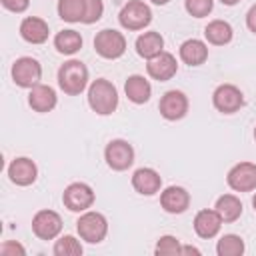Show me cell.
I'll list each match as a JSON object with an SVG mask.
<instances>
[{"mask_svg":"<svg viewBox=\"0 0 256 256\" xmlns=\"http://www.w3.org/2000/svg\"><path fill=\"white\" fill-rule=\"evenodd\" d=\"M222 218L216 210H200L194 218V230L200 238H214L220 232Z\"/></svg>","mask_w":256,"mask_h":256,"instance_id":"d6986e66","label":"cell"},{"mask_svg":"<svg viewBox=\"0 0 256 256\" xmlns=\"http://www.w3.org/2000/svg\"><path fill=\"white\" fill-rule=\"evenodd\" d=\"M76 230L82 240H86L90 244H98L106 238L108 220L100 212H84L76 222Z\"/></svg>","mask_w":256,"mask_h":256,"instance_id":"3957f363","label":"cell"},{"mask_svg":"<svg viewBox=\"0 0 256 256\" xmlns=\"http://www.w3.org/2000/svg\"><path fill=\"white\" fill-rule=\"evenodd\" d=\"M124 92H126V96H128L130 102H134V104H144V102L150 100L152 86H150V82H148L144 76L132 74V76H128V80H126V84H124Z\"/></svg>","mask_w":256,"mask_h":256,"instance_id":"44dd1931","label":"cell"},{"mask_svg":"<svg viewBox=\"0 0 256 256\" xmlns=\"http://www.w3.org/2000/svg\"><path fill=\"white\" fill-rule=\"evenodd\" d=\"M102 12H104L102 0H84V16H82V22L84 24L98 22L102 18Z\"/></svg>","mask_w":256,"mask_h":256,"instance_id":"4dcf8cb0","label":"cell"},{"mask_svg":"<svg viewBox=\"0 0 256 256\" xmlns=\"http://www.w3.org/2000/svg\"><path fill=\"white\" fill-rule=\"evenodd\" d=\"M0 254L2 256H24L26 254V250H24V246L22 244H18V242H4L2 246H0Z\"/></svg>","mask_w":256,"mask_h":256,"instance_id":"1f68e13d","label":"cell"},{"mask_svg":"<svg viewBox=\"0 0 256 256\" xmlns=\"http://www.w3.org/2000/svg\"><path fill=\"white\" fill-rule=\"evenodd\" d=\"M54 254L56 256H80L82 254V244L74 236H62L54 244Z\"/></svg>","mask_w":256,"mask_h":256,"instance_id":"83f0119b","label":"cell"},{"mask_svg":"<svg viewBox=\"0 0 256 256\" xmlns=\"http://www.w3.org/2000/svg\"><path fill=\"white\" fill-rule=\"evenodd\" d=\"M132 186H134V190L138 194L152 196V194H156L160 190L162 178H160V174L154 168H138L132 174Z\"/></svg>","mask_w":256,"mask_h":256,"instance_id":"2e32d148","label":"cell"},{"mask_svg":"<svg viewBox=\"0 0 256 256\" xmlns=\"http://www.w3.org/2000/svg\"><path fill=\"white\" fill-rule=\"evenodd\" d=\"M222 222H236L242 216V202L234 196V194H224L216 200V208H214Z\"/></svg>","mask_w":256,"mask_h":256,"instance_id":"603a6c76","label":"cell"},{"mask_svg":"<svg viewBox=\"0 0 256 256\" xmlns=\"http://www.w3.org/2000/svg\"><path fill=\"white\" fill-rule=\"evenodd\" d=\"M88 104L90 108L100 114V116H108L116 110L118 106V92L116 86L112 82H108L106 78H98L90 84L88 88Z\"/></svg>","mask_w":256,"mask_h":256,"instance_id":"6da1fadb","label":"cell"},{"mask_svg":"<svg viewBox=\"0 0 256 256\" xmlns=\"http://www.w3.org/2000/svg\"><path fill=\"white\" fill-rule=\"evenodd\" d=\"M32 230L40 240H52L62 230V218L54 210H40L32 218Z\"/></svg>","mask_w":256,"mask_h":256,"instance_id":"8fae6325","label":"cell"},{"mask_svg":"<svg viewBox=\"0 0 256 256\" xmlns=\"http://www.w3.org/2000/svg\"><path fill=\"white\" fill-rule=\"evenodd\" d=\"M208 58V46L198 40V38H190L186 42L180 44V60L188 66H200L204 64Z\"/></svg>","mask_w":256,"mask_h":256,"instance_id":"ffe728a7","label":"cell"},{"mask_svg":"<svg viewBox=\"0 0 256 256\" xmlns=\"http://www.w3.org/2000/svg\"><path fill=\"white\" fill-rule=\"evenodd\" d=\"M214 108L222 114H234L244 106V94L234 84H220L212 94Z\"/></svg>","mask_w":256,"mask_h":256,"instance_id":"52a82bcc","label":"cell"},{"mask_svg":"<svg viewBox=\"0 0 256 256\" xmlns=\"http://www.w3.org/2000/svg\"><path fill=\"white\" fill-rule=\"evenodd\" d=\"M152 2H154V4H158V6H162V4H168L170 0H152Z\"/></svg>","mask_w":256,"mask_h":256,"instance_id":"d590c367","label":"cell"},{"mask_svg":"<svg viewBox=\"0 0 256 256\" xmlns=\"http://www.w3.org/2000/svg\"><path fill=\"white\" fill-rule=\"evenodd\" d=\"M118 20H120L122 28H126V30H142L150 24L152 12H150V6L144 4L142 0H130L122 6Z\"/></svg>","mask_w":256,"mask_h":256,"instance_id":"277c9868","label":"cell"},{"mask_svg":"<svg viewBox=\"0 0 256 256\" xmlns=\"http://www.w3.org/2000/svg\"><path fill=\"white\" fill-rule=\"evenodd\" d=\"M160 114L166 120H180L186 116L188 112V98L184 96V92L180 90H168L162 98H160Z\"/></svg>","mask_w":256,"mask_h":256,"instance_id":"7c38bea8","label":"cell"},{"mask_svg":"<svg viewBox=\"0 0 256 256\" xmlns=\"http://www.w3.org/2000/svg\"><path fill=\"white\" fill-rule=\"evenodd\" d=\"M48 34H50L48 24L42 18H38V16H28L20 24V36L26 42H30V44H42V42H46L48 40Z\"/></svg>","mask_w":256,"mask_h":256,"instance_id":"e0dca14e","label":"cell"},{"mask_svg":"<svg viewBox=\"0 0 256 256\" xmlns=\"http://www.w3.org/2000/svg\"><path fill=\"white\" fill-rule=\"evenodd\" d=\"M226 182L236 192H250L256 188V164L252 162H240L230 168Z\"/></svg>","mask_w":256,"mask_h":256,"instance_id":"30bf717a","label":"cell"},{"mask_svg":"<svg viewBox=\"0 0 256 256\" xmlns=\"http://www.w3.org/2000/svg\"><path fill=\"white\" fill-rule=\"evenodd\" d=\"M218 256H240L244 252V242L236 234H224L216 244Z\"/></svg>","mask_w":256,"mask_h":256,"instance_id":"4316f807","label":"cell"},{"mask_svg":"<svg viewBox=\"0 0 256 256\" xmlns=\"http://www.w3.org/2000/svg\"><path fill=\"white\" fill-rule=\"evenodd\" d=\"M54 46L60 54H74L82 48V36L76 30H62L54 38Z\"/></svg>","mask_w":256,"mask_h":256,"instance_id":"d4e9b609","label":"cell"},{"mask_svg":"<svg viewBox=\"0 0 256 256\" xmlns=\"http://www.w3.org/2000/svg\"><path fill=\"white\" fill-rule=\"evenodd\" d=\"M222 4H226V6H234V4H238L240 0H220Z\"/></svg>","mask_w":256,"mask_h":256,"instance_id":"e575fe53","label":"cell"},{"mask_svg":"<svg viewBox=\"0 0 256 256\" xmlns=\"http://www.w3.org/2000/svg\"><path fill=\"white\" fill-rule=\"evenodd\" d=\"M162 48H164V38L160 36V32H144L136 38V52L146 60L164 52Z\"/></svg>","mask_w":256,"mask_h":256,"instance_id":"7402d4cb","label":"cell"},{"mask_svg":"<svg viewBox=\"0 0 256 256\" xmlns=\"http://www.w3.org/2000/svg\"><path fill=\"white\" fill-rule=\"evenodd\" d=\"M58 84L70 96H76V94L84 92V88L88 84V68L80 60L64 62L58 70Z\"/></svg>","mask_w":256,"mask_h":256,"instance_id":"7a4b0ae2","label":"cell"},{"mask_svg":"<svg viewBox=\"0 0 256 256\" xmlns=\"http://www.w3.org/2000/svg\"><path fill=\"white\" fill-rule=\"evenodd\" d=\"M104 158H106V164L112 168V170H128L134 162V148L126 142V140H112L108 142L106 150H104Z\"/></svg>","mask_w":256,"mask_h":256,"instance_id":"9c48e42d","label":"cell"},{"mask_svg":"<svg viewBox=\"0 0 256 256\" xmlns=\"http://www.w3.org/2000/svg\"><path fill=\"white\" fill-rule=\"evenodd\" d=\"M58 16L64 22H82L84 0H58Z\"/></svg>","mask_w":256,"mask_h":256,"instance_id":"484cf974","label":"cell"},{"mask_svg":"<svg viewBox=\"0 0 256 256\" xmlns=\"http://www.w3.org/2000/svg\"><path fill=\"white\" fill-rule=\"evenodd\" d=\"M184 6H186V12L194 18H204L212 12V6H214V0H184Z\"/></svg>","mask_w":256,"mask_h":256,"instance_id":"f546056e","label":"cell"},{"mask_svg":"<svg viewBox=\"0 0 256 256\" xmlns=\"http://www.w3.org/2000/svg\"><path fill=\"white\" fill-rule=\"evenodd\" d=\"M254 140H256V128H254Z\"/></svg>","mask_w":256,"mask_h":256,"instance_id":"74e56055","label":"cell"},{"mask_svg":"<svg viewBox=\"0 0 256 256\" xmlns=\"http://www.w3.org/2000/svg\"><path fill=\"white\" fill-rule=\"evenodd\" d=\"M40 76H42V66L36 58L22 56L12 66V80L20 88H34L40 82Z\"/></svg>","mask_w":256,"mask_h":256,"instance_id":"8992f818","label":"cell"},{"mask_svg":"<svg viewBox=\"0 0 256 256\" xmlns=\"http://www.w3.org/2000/svg\"><path fill=\"white\" fill-rule=\"evenodd\" d=\"M160 204L168 214H182L190 206V194L182 186H168L160 194Z\"/></svg>","mask_w":256,"mask_h":256,"instance_id":"5bb4252c","label":"cell"},{"mask_svg":"<svg viewBox=\"0 0 256 256\" xmlns=\"http://www.w3.org/2000/svg\"><path fill=\"white\" fill-rule=\"evenodd\" d=\"M8 176L18 186H30L38 176V168L30 158H16L8 166Z\"/></svg>","mask_w":256,"mask_h":256,"instance_id":"9a60e30c","label":"cell"},{"mask_svg":"<svg viewBox=\"0 0 256 256\" xmlns=\"http://www.w3.org/2000/svg\"><path fill=\"white\" fill-rule=\"evenodd\" d=\"M204 36L210 44L214 46H224L232 40V26L224 20H212L206 28H204Z\"/></svg>","mask_w":256,"mask_h":256,"instance_id":"cb8c5ba5","label":"cell"},{"mask_svg":"<svg viewBox=\"0 0 256 256\" xmlns=\"http://www.w3.org/2000/svg\"><path fill=\"white\" fill-rule=\"evenodd\" d=\"M28 104L36 112H42V114L50 112L56 106V92H54V88H50L46 84H36L34 88H30Z\"/></svg>","mask_w":256,"mask_h":256,"instance_id":"ac0fdd59","label":"cell"},{"mask_svg":"<svg viewBox=\"0 0 256 256\" xmlns=\"http://www.w3.org/2000/svg\"><path fill=\"white\" fill-rule=\"evenodd\" d=\"M94 50L106 60H116L126 50V38L118 30H100L94 38Z\"/></svg>","mask_w":256,"mask_h":256,"instance_id":"5b68a950","label":"cell"},{"mask_svg":"<svg viewBox=\"0 0 256 256\" xmlns=\"http://www.w3.org/2000/svg\"><path fill=\"white\" fill-rule=\"evenodd\" d=\"M252 206H254V210H256V194H254V198H252Z\"/></svg>","mask_w":256,"mask_h":256,"instance_id":"8d00e7d4","label":"cell"},{"mask_svg":"<svg viewBox=\"0 0 256 256\" xmlns=\"http://www.w3.org/2000/svg\"><path fill=\"white\" fill-rule=\"evenodd\" d=\"M246 26H248L250 32L256 34V4H252L250 10L246 12Z\"/></svg>","mask_w":256,"mask_h":256,"instance_id":"836d02e7","label":"cell"},{"mask_svg":"<svg viewBox=\"0 0 256 256\" xmlns=\"http://www.w3.org/2000/svg\"><path fill=\"white\" fill-rule=\"evenodd\" d=\"M0 2L10 12H24L28 8V4H30V0H0Z\"/></svg>","mask_w":256,"mask_h":256,"instance_id":"d6a6232c","label":"cell"},{"mask_svg":"<svg viewBox=\"0 0 256 256\" xmlns=\"http://www.w3.org/2000/svg\"><path fill=\"white\" fill-rule=\"evenodd\" d=\"M62 202L72 212H84L94 204V190L84 182H72L62 194Z\"/></svg>","mask_w":256,"mask_h":256,"instance_id":"ba28073f","label":"cell"},{"mask_svg":"<svg viewBox=\"0 0 256 256\" xmlns=\"http://www.w3.org/2000/svg\"><path fill=\"white\" fill-rule=\"evenodd\" d=\"M146 70H148V74H150L154 80L166 82V80H170V78L176 74L178 64H176V58H174L170 52H160V54H156L154 58L148 60Z\"/></svg>","mask_w":256,"mask_h":256,"instance_id":"4fadbf2b","label":"cell"},{"mask_svg":"<svg viewBox=\"0 0 256 256\" xmlns=\"http://www.w3.org/2000/svg\"><path fill=\"white\" fill-rule=\"evenodd\" d=\"M154 252H156L158 256H174V254H180V252H182V246H180L178 238L166 234V236H162V238L156 242Z\"/></svg>","mask_w":256,"mask_h":256,"instance_id":"f1b7e54d","label":"cell"}]
</instances>
